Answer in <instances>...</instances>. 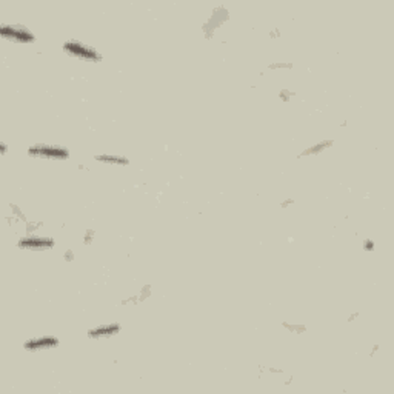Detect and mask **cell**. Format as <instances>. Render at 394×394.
Instances as JSON below:
<instances>
[{"mask_svg":"<svg viewBox=\"0 0 394 394\" xmlns=\"http://www.w3.org/2000/svg\"><path fill=\"white\" fill-rule=\"evenodd\" d=\"M31 154L39 157H50V159H65L68 157V151L60 147H50V145H37L29 150Z\"/></svg>","mask_w":394,"mask_h":394,"instance_id":"1","label":"cell"},{"mask_svg":"<svg viewBox=\"0 0 394 394\" xmlns=\"http://www.w3.org/2000/svg\"><path fill=\"white\" fill-rule=\"evenodd\" d=\"M65 50L73 54L74 57H80V59H86V60H97L99 59V54L91 50L89 46H85L83 43H79V42H68L65 43Z\"/></svg>","mask_w":394,"mask_h":394,"instance_id":"2","label":"cell"},{"mask_svg":"<svg viewBox=\"0 0 394 394\" xmlns=\"http://www.w3.org/2000/svg\"><path fill=\"white\" fill-rule=\"evenodd\" d=\"M2 34L5 37L19 40V42H31V40H33V36H31L25 28H20V26L19 28L17 26H12V28L3 26L2 28Z\"/></svg>","mask_w":394,"mask_h":394,"instance_id":"3","label":"cell"},{"mask_svg":"<svg viewBox=\"0 0 394 394\" xmlns=\"http://www.w3.org/2000/svg\"><path fill=\"white\" fill-rule=\"evenodd\" d=\"M22 248H33V249H40V248H48L50 245H53V240L50 239H45V237H28V239H23L20 242Z\"/></svg>","mask_w":394,"mask_h":394,"instance_id":"4","label":"cell"},{"mask_svg":"<svg viewBox=\"0 0 394 394\" xmlns=\"http://www.w3.org/2000/svg\"><path fill=\"white\" fill-rule=\"evenodd\" d=\"M57 340L54 337H39L34 340H29L25 346L29 350H42V348H50V346H56Z\"/></svg>","mask_w":394,"mask_h":394,"instance_id":"5","label":"cell"},{"mask_svg":"<svg viewBox=\"0 0 394 394\" xmlns=\"http://www.w3.org/2000/svg\"><path fill=\"white\" fill-rule=\"evenodd\" d=\"M119 331V325L113 323V325H100L97 326L96 329L91 331V336L94 337H103V336H111V334H116Z\"/></svg>","mask_w":394,"mask_h":394,"instance_id":"6","label":"cell"},{"mask_svg":"<svg viewBox=\"0 0 394 394\" xmlns=\"http://www.w3.org/2000/svg\"><path fill=\"white\" fill-rule=\"evenodd\" d=\"M99 159L103 162H109V163H120V165L127 163V159H125V157H116V156H100Z\"/></svg>","mask_w":394,"mask_h":394,"instance_id":"7","label":"cell"}]
</instances>
